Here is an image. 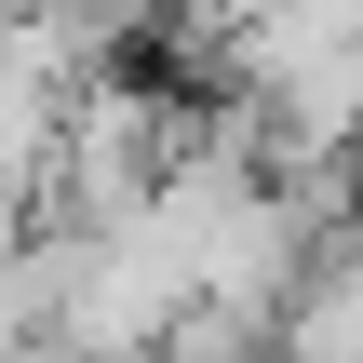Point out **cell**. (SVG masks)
<instances>
[{"label":"cell","instance_id":"6da1fadb","mask_svg":"<svg viewBox=\"0 0 363 363\" xmlns=\"http://www.w3.org/2000/svg\"><path fill=\"white\" fill-rule=\"evenodd\" d=\"M0 13H13V0H0Z\"/></svg>","mask_w":363,"mask_h":363}]
</instances>
